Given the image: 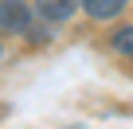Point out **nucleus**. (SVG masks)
I'll return each mask as SVG.
<instances>
[{
  "label": "nucleus",
  "instance_id": "obj_4",
  "mask_svg": "<svg viewBox=\"0 0 133 129\" xmlns=\"http://www.w3.org/2000/svg\"><path fill=\"white\" fill-rule=\"evenodd\" d=\"M110 47H114L117 55H125V59H133V28H121V31H114V39H110Z\"/></svg>",
  "mask_w": 133,
  "mask_h": 129
},
{
  "label": "nucleus",
  "instance_id": "obj_2",
  "mask_svg": "<svg viewBox=\"0 0 133 129\" xmlns=\"http://www.w3.org/2000/svg\"><path fill=\"white\" fill-rule=\"evenodd\" d=\"M75 8H82V0H35V12H39L47 24H63V20H71Z\"/></svg>",
  "mask_w": 133,
  "mask_h": 129
},
{
  "label": "nucleus",
  "instance_id": "obj_3",
  "mask_svg": "<svg viewBox=\"0 0 133 129\" xmlns=\"http://www.w3.org/2000/svg\"><path fill=\"white\" fill-rule=\"evenodd\" d=\"M129 8V0H82V12L90 20H114Z\"/></svg>",
  "mask_w": 133,
  "mask_h": 129
},
{
  "label": "nucleus",
  "instance_id": "obj_1",
  "mask_svg": "<svg viewBox=\"0 0 133 129\" xmlns=\"http://www.w3.org/2000/svg\"><path fill=\"white\" fill-rule=\"evenodd\" d=\"M31 28V4L28 0H0V31L4 35H28Z\"/></svg>",
  "mask_w": 133,
  "mask_h": 129
}]
</instances>
